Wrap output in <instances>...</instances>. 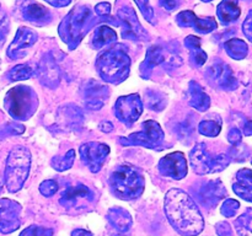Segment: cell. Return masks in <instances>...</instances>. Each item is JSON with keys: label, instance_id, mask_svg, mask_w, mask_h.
Returning <instances> with one entry per match:
<instances>
[{"label": "cell", "instance_id": "1", "mask_svg": "<svg viewBox=\"0 0 252 236\" xmlns=\"http://www.w3.org/2000/svg\"><path fill=\"white\" fill-rule=\"evenodd\" d=\"M164 210L172 228L182 236H197L204 228L201 210L189 193L179 188L165 196Z\"/></svg>", "mask_w": 252, "mask_h": 236}, {"label": "cell", "instance_id": "2", "mask_svg": "<svg viewBox=\"0 0 252 236\" xmlns=\"http://www.w3.org/2000/svg\"><path fill=\"white\" fill-rule=\"evenodd\" d=\"M96 70L101 79L110 84H121L129 75L130 58L128 57L126 48L116 46L107 49L96 59Z\"/></svg>", "mask_w": 252, "mask_h": 236}, {"label": "cell", "instance_id": "3", "mask_svg": "<svg viewBox=\"0 0 252 236\" xmlns=\"http://www.w3.org/2000/svg\"><path fill=\"white\" fill-rule=\"evenodd\" d=\"M144 177L139 170L130 165H121L110 176L112 193L123 201H132L144 192Z\"/></svg>", "mask_w": 252, "mask_h": 236}, {"label": "cell", "instance_id": "4", "mask_svg": "<svg viewBox=\"0 0 252 236\" xmlns=\"http://www.w3.org/2000/svg\"><path fill=\"white\" fill-rule=\"evenodd\" d=\"M31 169V154L25 147H15L9 152L5 165L4 181L7 191L15 193L24 187Z\"/></svg>", "mask_w": 252, "mask_h": 236}, {"label": "cell", "instance_id": "5", "mask_svg": "<svg viewBox=\"0 0 252 236\" xmlns=\"http://www.w3.org/2000/svg\"><path fill=\"white\" fill-rule=\"evenodd\" d=\"M93 12L89 7L78 6L71 10L70 14L64 19L59 26V34L64 42L73 49L78 46L84 34L89 31L94 24Z\"/></svg>", "mask_w": 252, "mask_h": 236}, {"label": "cell", "instance_id": "6", "mask_svg": "<svg viewBox=\"0 0 252 236\" xmlns=\"http://www.w3.org/2000/svg\"><path fill=\"white\" fill-rule=\"evenodd\" d=\"M7 113L16 120H27L34 115L38 106L37 93L30 86L20 85L7 91L4 100Z\"/></svg>", "mask_w": 252, "mask_h": 236}, {"label": "cell", "instance_id": "7", "mask_svg": "<svg viewBox=\"0 0 252 236\" xmlns=\"http://www.w3.org/2000/svg\"><path fill=\"white\" fill-rule=\"evenodd\" d=\"M189 161L196 174L207 175L223 171L229 166L231 160L226 154L212 156L207 150L206 144L198 143L189 152Z\"/></svg>", "mask_w": 252, "mask_h": 236}, {"label": "cell", "instance_id": "8", "mask_svg": "<svg viewBox=\"0 0 252 236\" xmlns=\"http://www.w3.org/2000/svg\"><path fill=\"white\" fill-rule=\"evenodd\" d=\"M143 129L140 132L133 133L129 137L118 139L120 144L125 147H144L148 149L162 150L164 149V140L165 134L164 130L161 129L160 124L155 120H147L143 123Z\"/></svg>", "mask_w": 252, "mask_h": 236}, {"label": "cell", "instance_id": "9", "mask_svg": "<svg viewBox=\"0 0 252 236\" xmlns=\"http://www.w3.org/2000/svg\"><path fill=\"white\" fill-rule=\"evenodd\" d=\"M143 113V101L138 93L121 96L115 105V115L118 120L130 127Z\"/></svg>", "mask_w": 252, "mask_h": 236}, {"label": "cell", "instance_id": "10", "mask_svg": "<svg viewBox=\"0 0 252 236\" xmlns=\"http://www.w3.org/2000/svg\"><path fill=\"white\" fill-rule=\"evenodd\" d=\"M207 81L209 85L218 90L231 91L238 88V80L234 76L233 69L225 63L217 61L216 64L211 65L206 73Z\"/></svg>", "mask_w": 252, "mask_h": 236}, {"label": "cell", "instance_id": "11", "mask_svg": "<svg viewBox=\"0 0 252 236\" xmlns=\"http://www.w3.org/2000/svg\"><path fill=\"white\" fill-rule=\"evenodd\" d=\"M110 154V147L98 142H89L80 147V156L91 172L97 174Z\"/></svg>", "mask_w": 252, "mask_h": 236}, {"label": "cell", "instance_id": "12", "mask_svg": "<svg viewBox=\"0 0 252 236\" xmlns=\"http://www.w3.org/2000/svg\"><path fill=\"white\" fill-rule=\"evenodd\" d=\"M159 64H166L169 66H180L182 64V60L180 57L175 56V54H170L166 56L165 51L160 47H150L147 52V58L143 61L140 65V74L144 79H149L152 75V70L154 66L159 65Z\"/></svg>", "mask_w": 252, "mask_h": 236}, {"label": "cell", "instance_id": "13", "mask_svg": "<svg viewBox=\"0 0 252 236\" xmlns=\"http://www.w3.org/2000/svg\"><path fill=\"white\" fill-rule=\"evenodd\" d=\"M21 206L11 199H0V233L10 234L21 225Z\"/></svg>", "mask_w": 252, "mask_h": 236}, {"label": "cell", "instance_id": "14", "mask_svg": "<svg viewBox=\"0 0 252 236\" xmlns=\"http://www.w3.org/2000/svg\"><path fill=\"white\" fill-rule=\"evenodd\" d=\"M159 172L165 177H170L172 179H182L187 175V161L184 152L175 151L166 155L162 159H160Z\"/></svg>", "mask_w": 252, "mask_h": 236}, {"label": "cell", "instance_id": "15", "mask_svg": "<svg viewBox=\"0 0 252 236\" xmlns=\"http://www.w3.org/2000/svg\"><path fill=\"white\" fill-rule=\"evenodd\" d=\"M196 197L199 203L203 204L206 208H214L220 199L226 197V191L224 184L219 179L216 181L204 182L196 189Z\"/></svg>", "mask_w": 252, "mask_h": 236}, {"label": "cell", "instance_id": "16", "mask_svg": "<svg viewBox=\"0 0 252 236\" xmlns=\"http://www.w3.org/2000/svg\"><path fill=\"white\" fill-rule=\"evenodd\" d=\"M84 105L86 108L91 111H98L102 108L110 96L107 86L97 83V81L90 80L84 86Z\"/></svg>", "mask_w": 252, "mask_h": 236}, {"label": "cell", "instance_id": "17", "mask_svg": "<svg viewBox=\"0 0 252 236\" xmlns=\"http://www.w3.org/2000/svg\"><path fill=\"white\" fill-rule=\"evenodd\" d=\"M118 16L125 24V30L122 33L123 38H130L133 41H147L148 34L142 29L135 16V12L130 7L121 9L118 11Z\"/></svg>", "mask_w": 252, "mask_h": 236}, {"label": "cell", "instance_id": "18", "mask_svg": "<svg viewBox=\"0 0 252 236\" xmlns=\"http://www.w3.org/2000/svg\"><path fill=\"white\" fill-rule=\"evenodd\" d=\"M37 41V34L34 33L32 30L26 29V27H21V29L17 31L15 39L12 41V43L10 44L9 48H7V57L10 59H19L25 57V51L26 48L31 47L34 42Z\"/></svg>", "mask_w": 252, "mask_h": 236}, {"label": "cell", "instance_id": "19", "mask_svg": "<svg viewBox=\"0 0 252 236\" xmlns=\"http://www.w3.org/2000/svg\"><path fill=\"white\" fill-rule=\"evenodd\" d=\"M94 193L88 186L83 183H78L75 186H70L62 194L59 203L66 208H75L81 202H93Z\"/></svg>", "mask_w": 252, "mask_h": 236}, {"label": "cell", "instance_id": "20", "mask_svg": "<svg viewBox=\"0 0 252 236\" xmlns=\"http://www.w3.org/2000/svg\"><path fill=\"white\" fill-rule=\"evenodd\" d=\"M36 71L42 85L49 88H56L59 85L61 75H59V69L53 58H49L48 56L44 57Z\"/></svg>", "mask_w": 252, "mask_h": 236}, {"label": "cell", "instance_id": "21", "mask_svg": "<svg viewBox=\"0 0 252 236\" xmlns=\"http://www.w3.org/2000/svg\"><path fill=\"white\" fill-rule=\"evenodd\" d=\"M189 105L199 112H206L211 107V97L204 92L202 86L197 81H189Z\"/></svg>", "mask_w": 252, "mask_h": 236}, {"label": "cell", "instance_id": "22", "mask_svg": "<svg viewBox=\"0 0 252 236\" xmlns=\"http://www.w3.org/2000/svg\"><path fill=\"white\" fill-rule=\"evenodd\" d=\"M233 189L246 202L252 201V172L250 169H243L238 171L236 181L233 183Z\"/></svg>", "mask_w": 252, "mask_h": 236}, {"label": "cell", "instance_id": "23", "mask_svg": "<svg viewBox=\"0 0 252 236\" xmlns=\"http://www.w3.org/2000/svg\"><path fill=\"white\" fill-rule=\"evenodd\" d=\"M107 220L121 234L127 233L132 228L133 224L130 214L123 208H120V206H115V208H111L108 210Z\"/></svg>", "mask_w": 252, "mask_h": 236}, {"label": "cell", "instance_id": "24", "mask_svg": "<svg viewBox=\"0 0 252 236\" xmlns=\"http://www.w3.org/2000/svg\"><path fill=\"white\" fill-rule=\"evenodd\" d=\"M240 6L238 5V0H223L218 5V16L223 24H230L236 21L240 16Z\"/></svg>", "mask_w": 252, "mask_h": 236}, {"label": "cell", "instance_id": "25", "mask_svg": "<svg viewBox=\"0 0 252 236\" xmlns=\"http://www.w3.org/2000/svg\"><path fill=\"white\" fill-rule=\"evenodd\" d=\"M24 17L30 22L43 25L51 20V14H49L48 9L42 6L41 4H30L24 10Z\"/></svg>", "mask_w": 252, "mask_h": 236}, {"label": "cell", "instance_id": "26", "mask_svg": "<svg viewBox=\"0 0 252 236\" xmlns=\"http://www.w3.org/2000/svg\"><path fill=\"white\" fill-rule=\"evenodd\" d=\"M187 48H189L191 51V58L192 61L194 63V65L197 68H201L204 63L207 61V54L206 52H203V49L201 48V39L198 37L194 36H189L185 41Z\"/></svg>", "mask_w": 252, "mask_h": 236}, {"label": "cell", "instance_id": "27", "mask_svg": "<svg viewBox=\"0 0 252 236\" xmlns=\"http://www.w3.org/2000/svg\"><path fill=\"white\" fill-rule=\"evenodd\" d=\"M225 51L235 60H243L245 57L248 56V44L243 41V39H230V41L225 42Z\"/></svg>", "mask_w": 252, "mask_h": 236}, {"label": "cell", "instance_id": "28", "mask_svg": "<svg viewBox=\"0 0 252 236\" xmlns=\"http://www.w3.org/2000/svg\"><path fill=\"white\" fill-rule=\"evenodd\" d=\"M116 38H117V36H116V32L112 29L107 26H101L96 30L95 36H94V47L100 49L103 46L112 43L113 41H116Z\"/></svg>", "mask_w": 252, "mask_h": 236}, {"label": "cell", "instance_id": "29", "mask_svg": "<svg viewBox=\"0 0 252 236\" xmlns=\"http://www.w3.org/2000/svg\"><path fill=\"white\" fill-rule=\"evenodd\" d=\"M74 161H75V150L70 149L63 156H54L51 160V165L54 170L59 172H63L73 167Z\"/></svg>", "mask_w": 252, "mask_h": 236}, {"label": "cell", "instance_id": "30", "mask_svg": "<svg viewBox=\"0 0 252 236\" xmlns=\"http://www.w3.org/2000/svg\"><path fill=\"white\" fill-rule=\"evenodd\" d=\"M34 73H36V69H33L29 64H19L7 73V76L11 81H19L30 79Z\"/></svg>", "mask_w": 252, "mask_h": 236}, {"label": "cell", "instance_id": "31", "mask_svg": "<svg viewBox=\"0 0 252 236\" xmlns=\"http://www.w3.org/2000/svg\"><path fill=\"white\" fill-rule=\"evenodd\" d=\"M221 130V119H204L199 123L198 132L206 137H217Z\"/></svg>", "mask_w": 252, "mask_h": 236}, {"label": "cell", "instance_id": "32", "mask_svg": "<svg viewBox=\"0 0 252 236\" xmlns=\"http://www.w3.org/2000/svg\"><path fill=\"white\" fill-rule=\"evenodd\" d=\"M251 209H248L243 215L239 216L235 220V229L239 236H251Z\"/></svg>", "mask_w": 252, "mask_h": 236}, {"label": "cell", "instance_id": "33", "mask_svg": "<svg viewBox=\"0 0 252 236\" xmlns=\"http://www.w3.org/2000/svg\"><path fill=\"white\" fill-rule=\"evenodd\" d=\"M147 105L150 110L153 111H161L164 110L165 105H166V100H165V96L161 95L158 91H148L147 92Z\"/></svg>", "mask_w": 252, "mask_h": 236}, {"label": "cell", "instance_id": "34", "mask_svg": "<svg viewBox=\"0 0 252 236\" xmlns=\"http://www.w3.org/2000/svg\"><path fill=\"white\" fill-rule=\"evenodd\" d=\"M193 27L201 33H208V32L217 29V22L214 21V19H198V17H196Z\"/></svg>", "mask_w": 252, "mask_h": 236}, {"label": "cell", "instance_id": "35", "mask_svg": "<svg viewBox=\"0 0 252 236\" xmlns=\"http://www.w3.org/2000/svg\"><path fill=\"white\" fill-rule=\"evenodd\" d=\"M249 148L246 145H243L241 143L239 144L233 145V148H230L229 150V155L230 160H236V161H243L246 157L249 156Z\"/></svg>", "mask_w": 252, "mask_h": 236}, {"label": "cell", "instance_id": "36", "mask_svg": "<svg viewBox=\"0 0 252 236\" xmlns=\"http://www.w3.org/2000/svg\"><path fill=\"white\" fill-rule=\"evenodd\" d=\"M239 208H240V203H239L238 201L228 198L225 202H224L223 206H221L220 211L224 216H226V218H233V216H235L236 211L239 210Z\"/></svg>", "mask_w": 252, "mask_h": 236}, {"label": "cell", "instance_id": "37", "mask_svg": "<svg viewBox=\"0 0 252 236\" xmlns=\"http://www.w3.org/2000/svg\"><path fill=\"white\" fill-rule=\"evenodd\" d=\"M53 235V230L48 228H43V226H36L31 225L27 229H25L20 236H52Z\"/></svg>", "mask_w": 252, "mask_h": 236}, {"label": "cell", "instance_id": "38", "mask_svg": "<svg viewBox=\"0 0 252 236\" xmlns=\"http://www.w3.org/2000/svg\"><path fill=\"white\" fill-rule=\"evenodd\" d=\"M57 191H58V184H57V182L53 181V179H46V181H43L39 184V192H41L44 197L54 196Z\"/></svg>", "mask_w": 252, "mask_h": 236}, {"label": "cell", "instance_id": "39", "mask_svg": "<svg viewBox=\"0 0 252 236\" xmlns=\"http://www.w3.org/2000/svg\"><path fill=\"white\" fill-rule=\"evenodd\" d=\"M135 2H137L138 6L140 7L145 19H147L150 24H154V21H153V20H154V11H153L152 7H150L149 0H135Z\"/></svg>", "mask_w": 252, "mask_h": 236}, {"label": "cell", "instance_id": "40", "mask_svg": "<svg viewBox=\"0 0 252 236\" xmlns=\"http://www.w3.org/2000/svg\"><path fill=\"white\" fill-rule=\"evenodd\" d=\"M241 139H243V132L238 128H231L228 133V140L233 145L239 144L241 143Z\"/></svg>", "mask_w": 252, "mask_h": 236}, {"label": "cell", "instance_id": "41", "mask_svg": "<svg viewBox=\"0 0 252 236\" xmlns=\"http://www.w3.org/2000/svg\"><path fill=\"white\" fill-rule=\"evenodd\" d=\"M217 233H218L219 236H233L231 228L228 223L217 224Z\"/></svg>", "mask_w": 252, "mask_h": 236}, {"label": "cell", "instance_id": "42", "mask_svg": "<svg viewBox=\"0 0 252 236\" xmlns=\"http://www.w3.org/2000/svg\"><path fill=\"white\" fill-rule=\"evenodd\" d=\"M243 30L245 36L248 37L249 41H252V20H251V12H249L248 17H246L245 22L243 24Z\"/></svg>", "mask_w": 252, "mask_h": 236}, {"label": "cell", "instance_id": "43", "mask_svg": "<svg viewBox=\"0 0 252 236\" xmlns=\"http://www.w3.org/2000/svg\"><path fill=\"white\" fill-rule=\"evenodd\" d=\"M110 10H111V5L108 4V2H101V4H98L97 6L95 7L96 14L101 15V16L110 14Z\"/></svg>", "mask_w": 252, "mask_h": 236}, {"label": "cell", "instance_id": "44", "mask_svg": "<svg viewBox=\"0 0 252 236\" xmlns=\"http://www.w3.org/2000/svg\"><path fill=\"white\" fill-rule=\"evenodd\" d=\"M7 21H5V19H0V46L4 42L5 36L7 34V26H6Z\"/></svg>", "mask_w": 252, "mask_h": 236}, {"label": "cell", "instance_id": "45", "mask_svg": "<svg viewBox=\"0 0 252 236\" xmlns=\"http://www.w3.org/2000/svg\"><path fill=\"white\" fill-rule=\"evenodd\" d=\"M98 128H100V130H102V132L110 133V132H112V130H113V124L111 122H107V120H105V122L100 123Z\"/></svg>", "mask_w": 252, "mask_h": 236}, {"label": "cell", "instance_id": "46", "mask_svg": "<svg viewBox=\"0 0 252 236\" xmlns=\"http://www.w3.org/2000/svg\"><path fill=\"white\" fill-rule=\"evenodd\" d=\"M47 2H49L51 5H53V6H65V5H68L69 2L71 1V0H46Z\"/></svg>", "mask_w": 252, "mask_h": 236}, {"label": "cell", "instance_id": "47", "mask_svg": "<svg viewBox=\"0 0 252 236\" xmlns=\"http://www.w3.org/2000/svg\"><path fill=\"white\" fill-rule=\"evenodd\" d=\"M71 236H93V234L88 230H84V229H76L71 233Z\"/></svg>", "mask_w": 252, "mask_h": 236}, {"label": "cell", "instance_id": "48", "mask_svg": "<svg viewBox=\"0 0 252 236\" xmlns=\"http://www.w3.org/2000/svg\"><path fill=\"white\" fill-rule=\"evenodd\" d=\"M243 132H244V134L248 135V137H250L251 135L252 129H251V120L250 119H246L245 125L243 127Z\"/></svg>", "mask_w": 252, "mask_h": 236}, {"label": "cell", "instance_id": "49", "mask_svg": "<svg viewBox=\"0 0 252 236\" xmlns=\"http://www.w3.org/2000/svg\"><path fill=\"white\" fill-rule=\"evenodd\" d=\"M203 1H211V0H203Z\"/></svg>", "mask_w": 252, "mask_h": 236}]
</instances>
